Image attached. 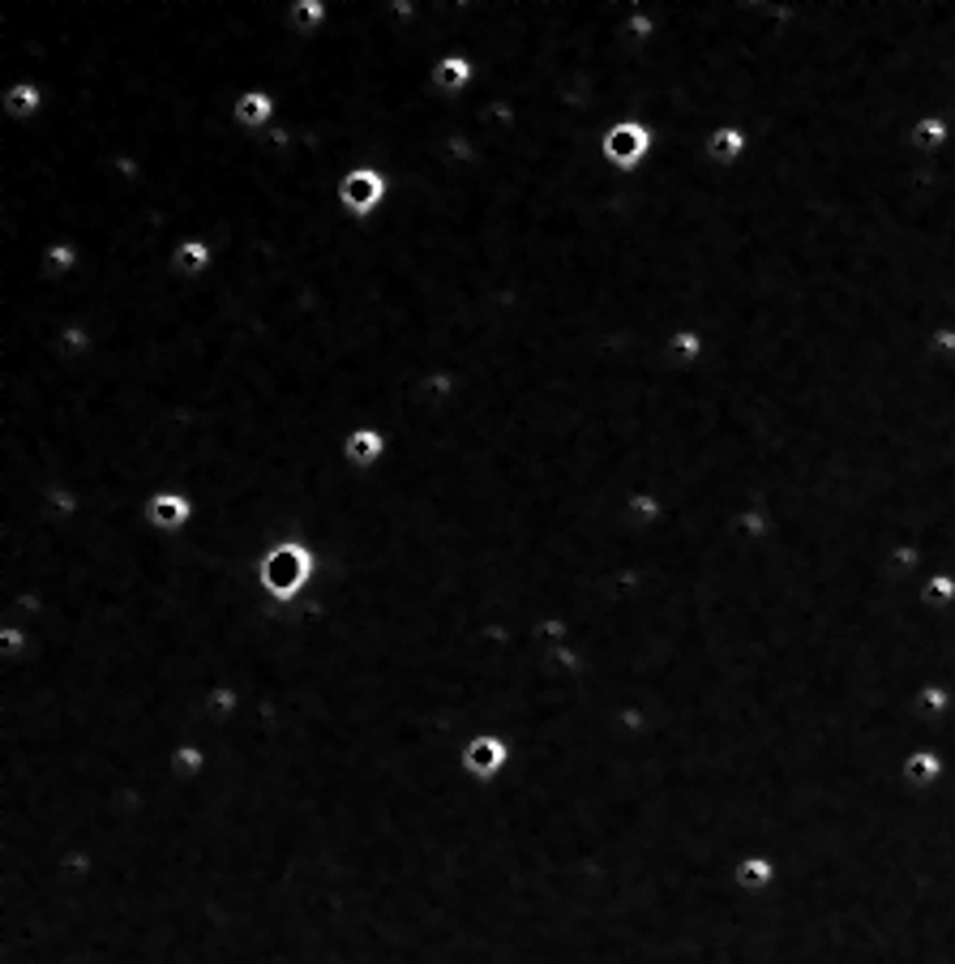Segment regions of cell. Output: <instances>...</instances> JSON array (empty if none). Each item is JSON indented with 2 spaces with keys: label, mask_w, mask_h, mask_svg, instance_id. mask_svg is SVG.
<instances>
[{
  "label": "cell",
  "mask_w": 955,
  "mask_h": 964,
  "mask_svg": "<svg viewBox=\"0 0 955 964\" xmlns=\"http://www.w3.org/2000/svg\"><path fill=\"white\" fill-rule=\"evenodd\" d=\"M313 566H318V553L309 549L301 536H283V541H274L271 549L257 557L253 571H257V587L271 596L274 605H292L309 587Z\"/></svg>",
  "instance_id": "6da1fadb"
},
{
  "label": "cell",
  "mask_w": 955,
  "mask_h": 964,
  "mask_svg": "<svg viewBox=\"0 0 955 964\" xmlns=\"http://www.w3.org/2000/svg\"><path fill=\"white\" fill-rule=\"evenodd\" d=\"M655 146H660V134H655L652 120H643V116H617L613 125H604L601 142H596L601 164L608 172H617V176L643 172L647 159L655 155Z\"/></svg>",
  "instance_id": "7a4b0ae2"
},
{
  "label": "cell",
  "mask_w": 955,
  "mask_h": 964,
  "mask_svg": "<svg viewBox=\"0 0 955 964\" xmlns=\"http://www.w3.org/2000/svg\"><path fill=\"white\" fill-rule=\"evenodd\" d=\"M334 197H339V211L352 223H373L386 206H390L394 181H390V172L378 164H348L339 172Z\"/></svg>",
  "instance_id": "3957f363"
},
{
  "label": "cell",
  "mask_w": 955,
  "mask_h": 964,
  "mask_svg": "<svg viewBox=\"0 0 955 964\" xmlns=\"http://www.w3.org/2000/svg\"><path fill=\"white\" fill-rule=\"evenodd\" d=\"M339 459L348 464L352 471L360 476H369L373 468H382L386 459H390V434H386L382 425H352L343 438H339Z\"/></svg>",
  "instance_id": "277c9868"
},
{
  "label": "cell",
  "mask_w": 955,
  "mask_h": 964,
  "mask_svg": "<svg viewBox=\"0 0 955 964\" xmlns=\"http://www.w3.org/2000/svg\"><path fill=\"white\" fill-rule=\"evenodd\" d=\"M955 142V120L947 111H917L908 125H904V146L917 155V159H938L947 155Z\"/></svg>",
  "instance_id": "5b68a950"
},
{
  "label": "cell",
  "mask_w": 955,
  "mask_h": 964,
  "mask_svg": "<svg viewBox=\"0 0 955 964\" xmlns=\"http://www.w3.org/2000/svg\"><path fill=\"white\" fill-rule=\"evenodd\" d=\"M703 159L711 167H720V172H733L750 159V129L741 125V120H715L711 129H703Z\"/></svg>",
  "instance_id": "8992f818"
},
{
  "label": "cell",
  "mask_w": 955,
  "mask_h": 964,
  "mask_svg": "<svg viewBox=\"0 0 955 964\" xmlns=\"http://www.w3.org/2000/svg\"><path fill=\"white\" fill-rule=\"evenodd\" d=\"M218 266V245L211 236H176V245L167 253V271L176 279H185V283H197V279H206L211 271Z\"/></svg>",
  "instance_id": "52a82bcc"
},
{
  "label": "cell",
  "mask_w": 955,
  "mask_h": 964,
  "mask_svg": "<svg viewBox=\"0 0 955 964\" xmlns=\"http://www.w3.org/2000/svg\"><path fill=\"white\" fill-rule=\"evenodd\" d=\"M193 510H197V502H193L185 489H155V494L146 497V506H142V519L150 532H181V527H189Z\"/></svg>",
  "instance_id": "ba28073f"
},
{
  "label": "cell",
  "mask_w": 955,
  "mask_h": 964,
  "mask_svg": "<svg viewBox=\"0 0 955 964\" xmlns=\"http://www.w3.org/2000/svg\"><path fill=\"white\" fill-rule=\"evenodd\" d=\"M476 60L459 48H450L446 56H437L433 65H429V86H433L441 99H464L467 90L476 86Z\"/></svg>",
  "instance_id": "9c48e42d"
},
{
  "label": "cell",
  "mask_w": 955,
  "mask_h": 964,
  "mask_svg": "<svg viewBox=\"0 0 955 964\" xmlns=\"http://www.w3.org/2000/svg\"><path fill=\"white\" fill-rule=\"evenodd\" d=\"M510 763V746L506 738H497V733H476L471 742L464 746V754H459V768L471 776V780H493V776H501Z\"/></svg>",
  "instance_id": "30bf717a"
},
{
  "label": "cell",
  "mask_w": 955,
  "mask_h": 964,
  "mask_svg": "<svg viewBox=\"0 0 955 964\" xmlns=\"http://www.w3.org/2000/svg\"><path fill=\"white\" fill-rule=\"evenodd\" d=\"M232 120H236V129H245V134H266L274 120H279V99H274V90H266V86H241V95H236V104H232Z\"/></svg>",
  "instance_id": "8fae6325"
},
{
  "label": "cell",
  "mask_w": 955,
  "mask_h": 964,
  "mask_svg": "<svg viewBox=\"0 0 955 964\" xmlns=\"http://www.w3.org/2000/svg\"><path fill=\"white\" fill-rule=\"evenodd\" d=\"M0 111H4L13 125H35V120L48 111V90L35 82V78H13V82L0 90Z\"/></svg>",
  "instance_id": "7c38bea8"
},
{
  "label": "cell",
  "mask_w": 955,
  "mask_h": 964,
  "mask_svg": "<svg viewBox=\"0 0 955 964\" xmlns=\"http://www.w3.org/2000/svg\"><path fill=\"white\" fill-rule=\"evenodd\" d=\"M708 348L711 339L703 327H673V331L664 334V357L678 369H699L708 360Z\"/></svg>",
  "instance_id": "4fadbf2b"
},
{
  "label": "cell",
  "mask_w": 955,
  "mask_h": 964,
  "mask_svg": "<svg viewBox=\"0 0 955 964\" xmlns=\"http://www.w3.org/2000/svg\"><path fill=\"white\" fill-rule=\"evenodd\" d=\"M330 18H334V4H327V0H292V4L283 9L288 30L301 35V39H318V35H327Z\"/></svg>",
  "instance_id": "5bb4252c"
},
{
  "label": "cell",
  "mask_w": 955,
  "mask_h": 964,
  "mask_svg": "<svg viewBox=\"0 0 955 964\" xmlns=\"http://www.w3.org/2000/svg\"><path fill=\"white\" fill-rule=\"evenodd\" d=\"M938 776H943V759L929 754V750H917V754L904 759V780H908V785H922V789H926Z\"/></svg>",
  "instance_id": "9a60e30c"
},
{
  "label": "cell",
  "mask_w": 955,
  "mask_h": 964,
  "mask_svg": "<svg viewBox=\"0 0 955 964\" xmlns=\"http://www.w3.org/2000/svg\"><path fill=\"white\" fill-rule=\"evenodd\" d=\"M771 879H776V861H767V857H741L738 861L741 887H750V892H767Z\"/></svg>",
  "instance_id": "2e32d148"
},
{
  "label": "cell",
  "mask_w": 955,
  "mask_h": 964,
  "mask_svg": "<svg viewBox=\"0 0 955 964\" xmlns=\"http://www.w3.org/2000/svg\"><path fill=\"white\" fill-rule=\"evenodd\" d=\"M172 768L181 771V776H202V768H206V750L202 746H176V754H172Z\"/></svg>",
  "instance_id": "e0dca14e"
},
{
  "label": "cell",
  "mask_w": 955,
  "mask_h": 964,
  "mask_svg": "<svg viewBox=\"0 0 955 964\" xmlns=\"http://www.w3.org/2000/svg\"><path fill=\"white\" fill-rule=\"evenodd\" d=\"M922 596H926L929 605H955V575H934L926 583V587H922Z\"/></svg>",
  "instance_id": "ac0fdd59"
},
{
  "label": "cell",
  "mask_w": 955,
  "mask_h": 964,
  "mask_svg": "<svg viewBox=\"0 0 955 964\" xmlns=\"http://www.w3.org/2000/svg\"><path fill=\"white\" fill-rule=\"evenodd\" d=\"M626 510L634 524H655V519H660V502H655L652 494H630Z\"/></svg>",
  "instance_id": "d6986e66"
},
{
  "label": "cell",
  "mask_w": 955,
  "mask_h": 964,
  "mask_svg": "<svg viewBox=\"0 0 955 964\" xmlns=\"http://www.w3.org/2000/svg\"><path fill=\"white\" fill-rule=\"evenodd\" d=\"M211 708H215L218 717H223V712H236V690L218 687L215 694H211Z\"/></svg>",
  "instance_id": "ffe728a7"
}]
</instances>
